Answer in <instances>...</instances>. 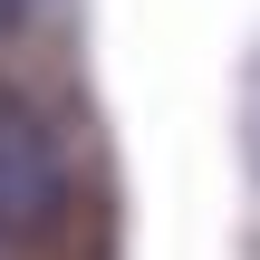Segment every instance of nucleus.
Listing matches in <instances>:
<instances>
[{"instance_id": "1", "label": "nucleus", "mask_w": 260, "mask_h": 260, "mask_svg": "<svg viewBox=\"0 0 260 260\" xmlns=\"http://www.w3.org/2000/svg\"><path fill=\"white\" fill-rule=\"evenodd\" d=\"M58 203H68V154H58V135H48V116H39L29 96L0 87V232H10V241H39V232L58 222Z\"/></svg>"}, {"instance_id": "2", "label": "nucleus", "mask_w": 260, "mask_h": 260, "mask_svg": "<svg viewBox=\"0 0 260 260\" xmlns=\"http://www.w3.org/2000/svg\"><path fill=\"white\" fill-rule=\"evenodd\" d=\"M19 10H29V0H0V29H10V19H19Z\"/></svg>"}]
</instances>
